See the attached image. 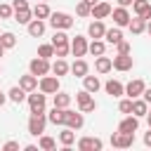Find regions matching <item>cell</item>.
I'll return each mask as SVG.
<instances>
[{
    "label": "cell",
    "mask_w": 151,
    "mask_h": 151,
    "mask_svg": "<svg viewBox=\"0 0 151 151\" xmlns=\"http://www.w3.org/2000/svg\"><path fill=\"white\" fill-rule=\"evenodd\" d=\"M47 21H50V26H52L54 31H68V28L73 26V17L66 14V12H50Z\"/></svg>",
    "instance_id": "6da1fadb"
},
{
    "label": "cell",
    "mask_w": 151,
    "mask_h": 151,
    "mask_svg": "<svg viewBox=\"0 0 151 151\" xmlns=\"http://www.w3.org/2000/svg\"><path fill=\"white\" fill-rule=\"evenodd\" d=\"M26 101H28L31 113H45L47 94H42V92H38V90H33V92H28V94H26Z\"/></svg>",
    "instance_id": "7a4b0ae2"
},
{
    "label": "cell",
    "mask_w": 151,
    "mask_h": 151,
    "mask_svg": "<svg viewBox=\"0 0 151 151\" xmlns=\"http://www.w3.org/2000/svg\"><path fill=\"white\" fill-rule=\"evenodd\" d=\"M76 104H78V111H83V113H92L97 109V101L92 99V92H87V90H80L76 94Z\"/></svg>",
    "instance_id": "3957f363"
},
{
    "label": "cell",
    "mask_w": 151,
    "mask_h": 151,
    "mask_svg": "<svg viewBox=\"0 0 151 151\" xmlns=\"http://www.w3.org/2000/svg\"><path fill=\"white\" fill-rule=\"evenodd\" d=\"M45 125H47V116L45 113H31V118H28V134L40 137L45 132Z\"/></svg>",
    "instance_id": "277c9868"
},
{
    "label": "cell",
    "mask_w": 151,
    "mask_h": 151,
    "mask_svg": "<svg viewBox=\"0 0 151 151\" xmlns=\"http://www.w3.org/2000/svg\"><path fill=\"white\" fill-rule=\"evenodd\" d=\"M38 90L42 94H54L59 92V78L57 76H40L38 78Z\"/></svg>",
    "instance_id": "5b68a950"
},
{
    "label": "cell",
    "mask_w": 151,
    "mask_h": 151,
    "mask_svg": "<svg viewBox=\"0 0 151 151\" xmlns=\"http://www.w3.org/2000/svg\"><path fill=\"white\" fill-rule=\"evenodd\" d=\"M52 71V66H50V59H42V57H35V59H31V64H28V73H33V76H47Z\"/></svg>",
    "instance_id": "8992f818"
},
{
    "label": "cell",
    "mask_w": 151,
    "mask_h": 151,
    "mask_svg": "<svg viewBox=\"0 0 151 151\" xmlns=\"http://www.w3.org/2000/svg\"><path fill=\"white\" fill-rule=\"evenodd\" d=\"M64 125H66V127H71V130H80V127L85 125V116H83V111H71V109L66 106Z\"/></svg>",
    "instance_id": "52a82bcc"
},
{
    "label": "cell",
    "mask_w": 151,
    "mask_h": 151,
    "mask_svg": "<svg viewBox=\"0 0 151 151\" xmlns=\"http://www.w3.org/2000/svg\"><path fill=\"white\" fill-rule=\"evenodd\" d=\"M134 144V132H113L111 134V146L116 149H127Z\"/></svg>",
    "instance_id": "ba28073f"
},
{
    "label": "cell",
    "mask_w": 151,
    "mask_h": 151,
    "mask_svg": "<svg viewBox=\"0 0 151 151\" xmlns=\"http://www.w3.org/2000/svg\"><path fill=\"white\" fill-rule=\"evenodd\" d=\"M68 45H71V54H73V57H85V54H87V45H90V42H87V38H85V35H76V38H71V42H68Z\"/></svg>",
    "instance_id": "9c48e42d"
},
{
    "label": "cell",
    "mask_w": 151,
    "mask_h": 151,
    "mask_svg": "<svg viewBox=\"0 0 151 151\" xmlns=\"http://www.w3.org/2000/svg\"><path fill=\"white\" fill-rule=\"evenodd\" d=\"M104 142L99 137H80L78 139V151H101Z\"/></svg>",
    "instance_id": "30bf717a"
},
{
    "label": "cell",
    "mask_w": 151,
    "mask_h": 151,
    "mask_svg": "<svg viewBox=\"0 0 151 151\" xmlns=\"http://www.w3.org/2000/svg\"><path fill=\"white\" fill-rule=\"evenodd\" d=\"M109 17H113V24H116L118 28L127 26V24H130V19H132V17H130V12H127V7H120V5H118L116 9H111V14H109Z\"/></svg>",
    "instance_id": "8fae6325"
},
{
    "label": "cell",
    "mask_w": 151,
    "mask_h": 151,
    "mask_svg": "<svg viewBox=\"0 0 151 151\" xmlns=\"http://www.w3.org/2000/svg\"><path fill=\"white\" fill-rule=\"evenodd\" d=\"M111 64H113V68H116V71H132L134 59H132L130 54H116V57L111 59Z\"/></svg>",
    "instance_id": "7c38bea8"
},
{
    "label": "cell",
    "mask_w": 151,
    "mask_h": 151,
    "mask_svg": "<svg viewBox=\"0 0 151 151\" xmlns=\"http://www.w3.org/2000/svg\"><path fill=\"white\" fill-rule=\"evenodd\" d=\"M144 80H139V78H134V80H130L127 85H125V97H130V99H137V97H142V92H144Z\"/></svg>",
    "instance_id": "4fadbf2b"
},
{
    "label": "cell",
    "mask_w": 151,
    "mask_h": 151,
    "mask_svg": "<svg viewBox=\"0 0 151 151\" xmlns=\"http://www.w3.org/2000/svg\"><path fill=\"white\" fill-rule=\"evenodd\" d=\"M137 130H139V118L132 116V113H127V116L118 123V132H137Z\"/></svg>",
    "instance_id": "5bb4252c"
},
{
    "label": "cell",
    "mask_w": 151,
    "mask_h": 151,
    "mask_svg": "<svg viewBox=\"0 0 151 151\" xmlns=\"http://www.w3.org/2000/svg\"><path fill=\"white\" fill-rule=\"evenodd\" d=\"M104 90H106V94H109V97H116V99L125 94V85H123L120 80H113V78L104 83Z\"/></svg>",
    "instance_id": "9a60e30c"
},
{
    "label": "cell",
    "mask_w": 151,
    "mask_h": 151,
    "mask_svg": "<svg viewBox=\"0 0 151 151\" xmlns=\"http://www.w3.org/2000/svg\"><path fill=\"white\" fill-rule=\"evenodd\" d=\"M132 9L142 19H151V2L149 0H132Z\"/></svg>",
    "instance_id": "2e32d148"
},
{
    "label": "cell",
    "mask_w": 151,
    "mask_h": 151,
    "mask_svg": "<svg viewBox=\"0 0 151 151\" xmlns=\"http://www.w3.org/2000/svg\"><path fill=\"white\" fill-rule=\"evenodd\" d=\"M111 5L109 2H97V5H92V9H90V17L92 19H106L109 14H111Z\"/></svg>",
    "instance_id": "e0dca14e"
},
{
    "label": "cell",
    "mask_w": 151,
    "mask_h": 151,
    "mask_svg": "<svg viewBox=\"0 0 151 151\" xmlns=\"http://www.w3.org/2000/svg\"><path fill=\"white\" fill-rule=\"evenodd\" d=\"M26 28H28V35L31 38H40L42 33H45V19H31L28 24H26Z\"/></svg>",
    "instance_id": "ac0fdd59"
},
{
    "label": "cell",
    "mask_w": 151,
    "mask_h": 151,
    "mask_svg": "<svg viewBox=\"0 0 151 151\" xmlns=\"http://www.w3.org/2000/svg\"><path fill=\"white\" fill-rule=\"evenodd\" d=\"M104 33H106V26H104V21H101V19H94V21L87 26V35H90L92 40L104 38Z\"/></svg>",
    "instance_id": "d6986e66"
},
{
    "label": "cell",
    "mask_w": 151,
    "mask_h": 151,
    "mask_svg": "<svg viewBox=\"0 0 151 151\" xmlns=\"http://www.w3.org/2000/svg\"><path fill=\"white\" fill-rule=\"evenodd\" d=\"M71 73H73L76 78H83V76H87V73H90V66H87V61H85L83 57H78V59L71 64Z\"/></svg>",
    "instance_id": "ffe728a7"
},
{
    "label": "cell",
    "mask_w": 151,
    "mask_h": 151,
    "mask_svg": "<svg viewBox=\"0 0 151 151\" xmlns=\"http://www.w3.org/2000/svg\"><path fill=\"white\" fill-rule=\"evenodd\" d=\"M19 85H21L26 92H33V90H38V76L26 73V76H21V78H19Z\"/></svg>",
    "instance_id": "44dd1931"
},
{
    "label": "cell",
    "mask_w": 151,
    "mask_h": 151,
    "mask_svg": "<svg viewBox=\"0 0 151 151\" xmlns=\"http://www.w3.org/2000/svg\"><path fill=\"white\" fill-rule=\"evenodd\" d=\"M99 87H101V80H99L97 76H90V73H87V76H83V90H87V92H92V94H94Z\"/></svg>",
    "instance_id": "7402d4cb"
},
{
    "label": "cell",
    "mask_w": 151,
    "mask_h": 151,
    "mask_svg": "<svg viewBox=\"0 0 151 151\" xmlns=\"http://www.w3.org/2000/svg\"><path fill=\"white\" fill-rule=\"evenodd\" d=\"M26 94H28V92H26L21 85H14V87H9V92H7V99H9V101H14V104H21V101L26 99Z\"/></svg>",
    "instance_id": "603a6c76"
},
{
    "label": "cell",
    "mask_w": 151,
    "mask_h": 151,
    "mask_svg": "<svg viewBox=\"0 0 151 151\" xmlns=\"http://www.w3.org/2000/svg\"><path fill=\"white\" fill-rule=\"evenodd\" d=\"M146 111H149V104L142 99V97H137V99H132V116H137V118H144L146 116Z\"/></svg>",
    "instance_id": "cb8c5ba5"
},
{
    "label": "cell",
    "mask_w": 151,
    "mask_h": 151,
    "mask_svg": "<svg viewBox=\"0 0 151 151\" xmlns=\"http://www.w3.org/2000/svg\"><path fill=\"white\" fill-rule=\"evenodd\" d=\"M59 144L61 146H73L76 144V130H71V127L64 125V130L59 132Z\"/></svg>",
    "instance_id": "d4e9b609"
},
{
    "label": "cell",
    "mask_w": 151,
    "mask_h": 151,
    "mask_svg": "<svg viewBox=\"0 0 151 151\" xmlns=\"http://www.w3.org/2000/svg\"><path fill=\"white\" fill-rule=\"evenodd\" d=\"M127 28H130V33H132V35H139V33H144V31H146V19L134 17V19H130Z\"/></svg>",
    "instance_id": "484cf974"
},
{
    "label": "cell",
    "mask_w": 151,
    "mask_h": 151,
    "mask_svg": "<svg viewBox=\"0 0 151 151\" xmlns=\"http://www.w3.org/2000/svg\"><path fill=\"white\" fill-rule=\"evenodd\" d=\"M113 68V64H111V57H104V54H99L97 57V61H94V71L97 73H109Z\"/></svg>",
    "instance_id": "4316f807"
},
{
    "label": "cell",
    "mask_w": 151,
    "mask_h": 151,
    "mask_svg": "<svg viewBox=\"0 0 151 151\" xmlns=\"http://www.w3.org/2000/svg\"><path fill=\"white\" fill-rule=\"evenodd\" d=\"M64 118H66V109H59V106H54V109L47 113V120L54 123V125H64Z\"/></svg>",
    "instance_id": "83f0119b"
},
{
    "label": "cell",
    "mask_w": 151,
    "mask_h": 151,
    "mask_svg": "<svg viewBox=\"0 0 151 151\" xmlns=\"http://www.w3.org/2000/svg\"><path fill=\"white\" fill-rule=\"evenodd\" d=\"M104 40H106V42H111V45H116V42H120V40H123V31H120L118 26H113V28H106V33H104Z\"/></svg>",
    "instance_id": "f1b7e54d"
},
{
    "label": "cell",
    "mask_w": 151,
    "mask_h": 151,
    "mask_svg": "<svg viewBox=\"0 0 151 151\" xmlns=\"http://www.w3.org/2000/svg\"><path fill=\"white\" fill-rule=\"evenodd\" d=\"M87 52H90V54H94V57H99V54H104V52H106V40H101V38H97V40H92V42L87 45Z\"/></svg>",
    "instance_id": "f546056e"
},
{
    "label": "cell",
    "mask_w": 151,
    "mask_h": 151,
    "mask_svg": "<svg viewBox=\"0 0 151 151\" xmlns=\"http://www.w3.org/2000/svg\"><path fill=\"white\" fill-rule=\"evenodd\" d=\"M0 45H2L5 50H12V47L17 45V35H14L12 31H2V33H0Z\"/></svg>",
    "instance_id": "4dcf8cb0"
},
{
    "label": "cell",
    "mask_w": 151,
    "mask_h": 151,
    "mask_svg": "<svg viewBox=\"0 0 151 151\" xmlns=\"http://www.w3.org/2000/svg\"><path fill=\"white\" fill-rule=\"evenodd\" d=\"M71 71V66L66 64V59H57L54 64H52V73L57 76V78H61V76H66Z\"/></svg>",
    "instance_id": "1f68e13d"
},
{
    "label": "cell",
    "mask_w": 151,
    "mask_h": 151,
    "mask_svg": "<svg viewBox=\"0 0 151 151\" xmlns=\"http://www.w3.org/2000/svg\"><path fill=\"white\" fill-rule=\"evenodd\" d=\"M71 99H73V97H71L68 92H61V90H59V92H54V106H59V109L71 106Z\"/></svg>",
    "instance_id": "d6a6232c"
},
{
    "label": "cell",
    "mask_w": 151,
    "mask_h": 151,
    "mask_svg": "<svg viewBox=\"0 0 151 151\" xmlns=\"http://www.w3.org/2000/svg\"><path fill=\"white\" fill-rule=\"evenodd\" d=\"M38 149H42V151H52V149H57V139L50 137V134H40V139H38Z\"/></svg>",
    "instance_id": "836d02e7"
},
{
    "label": "cell",
    "mask_w": 151,
    "mask_h": 151,
    "mask_svg": "<svg viewBox=\"0 0 151 151\" xmlns=\"http://www.w3.org/2000/svg\"><path fill=\"white\" fill-rule=\"evenodd\" d=\"M33 19V12H31V7H26V9H14V21H19V24H28Z\"/></svg>",
    "instance_id": "e575fe53"
},
{
    "label": "cell",
    "mask_w": 151,
    "mask_h": 151,
    "mask_svg": "<svg viewBox=\"0 0 151 151\" xmlns=\"http://www.w3.org/2000/svg\"><path fill=\"white\" fill-rule=\"evenodd\" d=\"M31 12H33L35 19H47V17H50V7H47V2H38Z\"/></svg>",
    "instance_id": "d590c367"
},
{
    "label": "cell",
    "mask_w": 151,
    "mask_h": 151,
    "mask_svg": "<svg viewBox=\"0 0 151 151\" xmlns=\"http://www.w3.org/2000/svg\"><path fill=\"white\" fill-rule=\"evenodd\" d=\"M71 42V38L64 33V31H54V35H52V45L57 47V45H68Z\"/></svg>",
    "instance_id": "8d00e7d4"
},
{
    "label": "cell",
    "mask_w": 151,
    "mask_h": 151,
    "mask_svg": "<svg viewBox=\"0 0 151 151\" xmlns=\"http://www.w3.org/2000/svg\"><path fill=\"white\" fill-rule=\"evenodd\" d=\"M38 57H42V59H50V57H54V45H52V42H47V45H40V47H38Z\"/></svg>",
    "instance_id": "74e56055"
},
{
    "label": "cell",
    "mask_w": 151,
    "mask_h": 151,
    "mask_svg": "<svg viewBox=\"0 0 151 151\" xmlns=\"http://www.w3.org/2000/svg\"><path fill=\"white\" fill-rule=\"evenodd\" d=\"M90 9H92V7H90L85 0H80V2L76 5V14H78V17H90Z\"/></svg>",
    "instance_id": "f35d334b"
},
{
    "label": "cell",
    "mask_w": 151,
    "mask_h": 151,
    "mask_svg": "<svg viewBox=\"0 0 151 151\" xmlns=\"http://www.w3.org/2000/svg\"><path fill=\"white\" fill-rule=\"evenodd\" d=\"M68 52H71V45H57V47H54V57H57V59H64Z\"/></svg>",
    "instance_id": "ab89813d"
},
{
    "label": "cell",
    "mask_w": 151,
    "mask_h": 151,
    "mask_svg": "<svg viewBox=\"0 0 151 151\" xmlns=\"http://www.w3.org/2000/svg\"><path fill=\"white\" fill-rule=\"evenodd\" d=\"M118 111H120V113H130V111H132V99H130V97H127V99H120Z\"/></svg>",
    "instance_id": "60d3db41"
},
{
    "label": "cell",
    "mask_w": 151,
    "mask_h": 151,
    "mask_svg": "<svg viewBox=\"0 0 151 151\" xmlns=\"http://www.w3.org/2000/svg\"><path fill=\"white\" fill-rule=\"evenodd\" d=\"M12 17H14L12 5H0V19H12Z\"/></svg>",
    "instance_id": "b9f144b4"
},
{
    "label": "cell",
    "mask_w": 151,
    "mask_h": 151,
    "mask_svg": "<svg viewBox=\"0 0 151 151\" xmlns=\"http://www.w3.org/2000/svg\"><path fill=\"white\" fill-rule=\"evenodd\" d=\"M116 47H118V54H130V42H127V40L116 42Z\"/></svg>",
    "instance_id": "7bdbcfd3"
},
{
    "label": "cell",
    "mask_w": 151,
    "mask_h": 151,
    "mask_svg": "<svg viewBox=\"0 0 151 151\" xmlns=\"http://www.w3.org/2000/svg\"><path fill=\"white\" fill-rule=\"evenodd\" d=\"M2 151H19V142H14V139L7 142V144L2 146Z\"/></svg>",
    "instance_id": "ee69618b"
},
{
    "label": "cell",
    "mask_w": 151,
    "mask_h": 151,
    "mask_svg": "<svg viewBox=\"0 0 151 151\" xmlns=\"http://www.w3.org/2000/svg\"><path fill=\"white\" fill-rule=\"evenodd\" d=\"M28 7V0H14L12 2V9H26Z\"/></svg>",
    "instance_id": "f6af8a7d"
},
{
    "label": "cell",
    "mask_w": 151,
    "mask_h": 151,
    "mask_svg": "<svg viewBox=\"0 0 151 151\" xmlns=\"http://www.w3.org/2000/svg\"><path fill=\"white\" fill-rule=\"evenodd\" d=\"M142 99H144L146 104H151V87H144V92H142Z\"/></svg>",
    "instance_id": "bcb514c9"
},
{
    "label": "cell",
    "mask_w": 151,
    "mask_h": 151,
    "mask_svg": "<svg viewBox=\"0 0 151 151\" xmlns=\"http://www.w3.org/2000/svg\"><path fill=\"white\" fill-rule=\"evenodd\" d=\"M144 144L151 149V127H149V132H144Z\"/></svg>",
    "instance_id": "7dc6e473"
},
{
    "label": "cell",
    "mask_w": 151,
    "mask_h": 151,
    "mask_svg": "<svg viewBox=\"0 0 151 151\" xmlns=\"http://www.w3.org/2000/svg\"><path fill=\"white\" fill-rule=\"evenodd\" d=\"M116 2H118L120 7H130V5H132V0H116Z\"/></svg>",
    "instance_id": "c3c4849f"
},
{
    "label": "cell",
    "mask_w": 151,
    "mask_h": 151,
    "mask_svg": "<svg viewBox=\"0 0 151 151\" xmlns=\"http://www.w3.org/2000/svg\"><path fill=\"white\" fill-rule=\"evenodd\" d=\"M24 149H26V151H38V146H35V144H26Z\"/></svg>",
    "instance_id": "681fc988"
},
{
    "label": "cell",
    "mask_w": 151,
    "mask_h": 151,
    "mask_svg": "<svg viewBox=\"0 0 151 151\" xmlns=\"http://www.w3.org/2000/svg\"><path fill=\"white\" fill-rule=\"evenodd\" d=\"M5 101H7V94H5V92H2V90H0V106H2V104H5Z\"/></svg>",
    "instance_id": "f907efd6"
},
{
    "label": "cell",
    "mask_w": 151,
    "mask_h": 151,
    "mask_svg": "<svg viewBox=\"0 0 151 151\" xmlns=\"http://www.w3.org/2000/svg\"><path fill=\"white\" fill-rule=\"evenodd\" d=\"M146 120H149V127H151V104H149V111H146V116H144Z\"/></svg>",
    "instance_id": "816d5d0a"
},
{
    "label": "cell",
    "mask_w": 151,
    "mask_h": 151,
    "mask_svg": "<svg viewBox=\"0 0 151 151\" xmlns=\"http://www.w3.org/2000/svg\"><path fill=\"white\" fill-rule=\"evenodd\" d=\"M146 33L151 35V19H146Z\"/></svg>",
    "instance_id": "f5cc1de1"
},
{
    "label": "cell",
    "mask_w": 151,
    "mask_h": 151,
    "mask_svg": "<svg viewBox=\"0 0 151 151\" xmlns=\"http://www.w3.org/2000/svg\"><path fill=\"white\" fill-rule=\"evenodd\" d=\"M85 2H87V5H90V7H92V5H97V2H99V0H85Z\"/></svg>",
    "instance_id": "db71d44e"
},
{
    "label": "cell",
    "mask_w": 151,
    "mask_h": 151,
    "mask_svg": "<svg viewBox=\"0 0 151 151\" xmlns=\"http://www.w3.org/2000/svg\"><path fill=\"white\" fill-rule=\"evenodd\" d=\"M2 54H5V47H2V45H0V57H2Z\"/></svg>",
    "instance_id": "11a10c76"
},
{
    "label": "cell",
    "mask_w": 151,
    "mask_h": 151,
    "mask_svg": "<svg viewBox=\"0 0 151 151\" xmlns=\"http://www.w3.org/2000/svg\"><path fill=\"white\" fill-rule=\"evenodd\" d=\"M40 2H47V0H40Z\"/></svg>",
    "instance_id": "9f6ffc18"
},
{
    "label": "cell",
    "mask_w": 151,
    "mask_h": 151,
    "mask_svg": "<svg viewBox=\"0 0 151 151\" xmlns=\"http://www.w3.org/2000/svg\"><path fill=\"white\" fill-rule=\"evenodd\" d=\"M0 71H2V68H0Z\"/></svg>",
    "instance_id": "6f0895ef"
}]
</instances>
